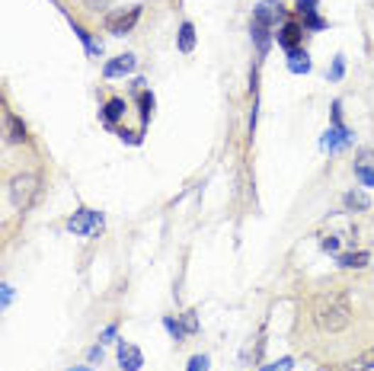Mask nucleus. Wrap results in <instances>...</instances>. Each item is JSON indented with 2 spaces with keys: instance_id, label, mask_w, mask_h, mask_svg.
Instances as JSON below:
<instances>
[{
  "instance_id": "f257e3e1",
  "label": "nucleus",
  "mask_w": 374,
  "mask_h": 371,
  "mask_svg": "<svg viewBox=\"0 0 374 371\" xmlns=\"http://www.w3.org/2000/svg\"><path fill=\"white\" fill-rule=\"evenodd\" d=\"M307 317H310V323L317 326L320 336H339V333H346L355 320L352 294H348L342 285L323 288V291H317L314 301H310Z\"/></svg>"
},
{
  "instance_id": "f03ea898",
  "label": "nucleus",
  "mask_w": 374,
  "mask_h": 371,
  "mask_svg": "<svg viewBox=\"0 0 374 371\" xmlns=\"http://www.w3.org/2000/svg\"><path fill=\"white\" fill-rule=\"evenodd\" d=\"M39 183H42L39 173H16V176L10 179V202L20 211H29L33 202L39 198V189H42Z\"/></svg>"
},
{
  "instance_id": "7ed1b4c3",
  "label": "nucleus",
  "mask_w": 374,
  "mask_h": 371,
  "mask_svg": "<svg viewBox=\"0 0 374 371\" xmlns=\"http://www.w3.org/2000/svg\"><path fill=\"white\" fill-rule=\"evenodd\" d=\"M272 26H275V13H272V6H269V4H259L256 10H253V23H250L253 42H256V51H259V55H265V51H269Z\"/></svg>"
},
{
  "instance_id": "20e7f679",
  "label": "nucleus",
  "mask_w": 374,
  "mask_h": 371,
  "mask_svg": "<svg viewBox=\"0 0 374 371\" xmlns=\"http://www.w3.org/2000/svg\"><path fill=\"white\" fill-rule=\"evenodd\" d=\"M103 227H106L103 215L93 211V208H80V211H74V215L67 217V230H71L74 237H99L103 234Z\"/></svg>"
},
{
  "instance_id": "39448f33",
  "label": "nucleus",
  "mask_w": 374,
  "mask_h": 371,
  "mask_svg": "<svg viewBox=\"0 0 374 371\" xmlns=\"http://www.w3.org/2000/svg\"><path fill=\"white\" fill-rule=\"evenodd\" d=\"M348 141H352V131H348V128L342 125L339 102H333V128H329L326 138H323V147H326V151H339V147H346Z\"/></svg>"
},
{
  "instance_id": "423d86ee",
  "label": "nucleus",
  "mask_w": 374,
  "mask_h": 371,
  "mask_svg": "<svg viewBox=\"0 0 374 371\" xmlns=\"http://www.w3.org/2000/svg\"><path fill=\"white\" fill-rule=\"evenodd\" d=\"M138 19H141V6H128V10L112 13V16L106 19V29H109L112 36H128Z\"/></svg>"
},
{
  "instance_id": "0eeeda50",
  "label": "nucleus",
  "mask_w": 374,
  "mask_h": 371,
  "mask_svg": "<svg viewBox=\"0 0 374 371\" xmlns=\"http://www.w3.org/2000/svg\"><path fill=\"white\" fill-rule=\"evenodd\" d=\"M301 38H304V26L295 23V19H288V23L278 29V45H282L285 51H295L301 48Z\"/></svg>"
},
{
  "instance_id": "6e6552de",
  "label": "nucleus",
  "mask_w": 374,
  "mask_h": 371,
  "mask_svg": "<svg viewBox=\"0 0 374 371\" xmlns=\"http://www.w3.org/2000/svg\"><path fill=\"white\" fill-rule=\"evenodd\" d=\"M4 128H7V144H26V141H29L26 125H23L10 109H4Z\"/></svg>"
},
{
  "instance_id": "1a4fd4ad",
  "label": "nucleus",
  "mask_w": 374,
  "mask_h": 371,
  "mask_svg": "<svg viewBox=\"0 0 374 371\" xmlns=\"http://www.w3.org/2000/svg\"><path fill=\"white\" fill-rule=\"evenodd\" d=\"M119 365H122V371H138L144 365L141 349L131 343H119Z\"/></svg>"
},
{
  "instance_id": "9d476101",
  "label": "nucleus",
  "mask_w": 374,
  "mask_h": 371,
  "mask_svg": "<svg viewBox=\"0 0 374 371\" xmlns=\"http://www.w3.org/2000/svg\"><path fill=\"white\" fill-rule=\"evenodd\" d=\"M135 68H138V58L135 55H119V58H112V61L106 64L103 74L106 77H125V74H131Z\"/></svg>"
},
{
  "instance_id": "9b49d317",
  "label": "nucleus",
  "mask_w": 374,
  "mask_h": 371,
  "mask_svg": "<svg viewBox=\"0 0 374 371\" xmlns=\"http://www.w3.org/2000/svg\"><path fill=\"white\" fill-rule=\"evenodd\" d=\"M288 70L291 74H310V55L304 48L288 51Z\"/></svg>"
},
{
  "instance_id": "f8f14e48",
  "label": "nucleus",
  "mask_w": 374,
  "mask_h": 371,
  "mask_svg": "<svg viewBox=\"0 0 374 371\" xmlns=\"http://www.w3.org/2000/svg\"><path fill=\"white\" fill-rule=\"evenodd\" d=\"M342 205H346V211H368L371 208V198H368L361 189H352V192H346Z\"/></svg>"
},
{
  "instance_id": "ddd939ff",
  "label": "nucleus",
  "mask_w": 374,
  "mask_h": 371,
  "mask_svg": "<svg viewBox=\"0 0 374 371\" xmlns=\"http://www.w3.org/2000/svg\"><path fill=\"white\" fill-rule=\"evenodd\" d=\"M122 115H125V100H119V96H112V100L103 106V119H106V125L112 128L119 119H122Z\"/></svg>"
},
{
  "instance_id": "4468645a",
  "label": "nucleus",
  "mask_w": 374,
  "mask_h": 371,
  "mask_svg": "<svg viewBox=\"0 0 374 371\" xmlns=\"http://www.w3.org/2000/svg\"><path fill=\"white\" fill-rule=\"evenodd\" d=\"M371 262V256L365 249H355V253H339V266L342 269H365Z\"/></svg>"
},
{
  "instance_id": "2eb2a0df",
  "label": "nucleus",
  "mask_w": 374,
  "mask_h": 371,
  "mask_svg": "<svg viewBox=\"0 0 374 371\" xmlns=\"http://www.w3.org/2000/svg\"><path fill=\"white\" fill-rule=\"evenodd\" d=\"M192 48H195V26L182 23L180 26V51H182V55H189Z\"/></svg>"
},
{
  "instance_id": "dca6fc26",
  "label": "nucleus",
  "mask_w": 374,
  "mask_h": 371,
  "mask_svg": "<svg viewBox=\"0 0 374 371\" xmlns=\"http://www.w3.org/2000/svg\"><path fill=\"white\" fill-rule=\"evenodd\" d=\"M163 326H167V333L176 339V343H182L186 339V326H182V320H173V317H163Z\"/></svg>"
},
{
  "instance_id": "f3484780",
  "label": "nucleus",
  "mask_w": 374,
  "mask_h": 371,
  "mask_svg": "<svg viewBox=\"0 0 374 371\" xmlns=\"http://www.w3.org/2000/svg\"><path fill=\"white\" fill-rule=\"evenodd\" d=\"M154 115V93L150 90H141V119L148 122Z\"/></svg>"
},
{
  "instance_id": "a211bd4d",
  "label": "nucleus",
  "mask_w": 374,
  "mask_h": 371,
  "mask_svg": "<svg viewBox=\"0 0 374 371\" xmlns=\"http://www.w3.org/2000/svg\"><path fill=\"white\" fill-rule=\"evenodd\" d=\"M301 26H304V32H307V29H314V32H317V29H326V23H323V19L317 16V13H307Z\"/></svg>"
},
{
  "instance_id": "6ab92c4d",
  "label": "nucleus",
  "mask_w": 374,
  "mask_h": 371,
  "mask_svg": "<svg viewBox=\"0 0 374 371\" xmlns=\"http://www.w3.org/2000/svg\"><path fill=\"white\" fill-rule=\"evenodd\" d=\"M355 176H358L361 186H374V170L371 166H355Z\"/></svg>"
},
{
  "instance_id": "aec40b11",
  "label": "nucleus",
  "mask_w": 374,
  "mask_h": 371,
  "mask_svg": "<svg viewBox=\"0 0 374 371\" xmlns=\"http://www.w3.org/2000/svg\"><path fill=\"white\" fill-rule=\"evenodd\" d=\"M291 368H295V358H288V355H285V358H278V362L265 365L263 371H291Z\"/></svg>"
},
{
  "instance_id": "412c9836",
  "label": "nucleus",
  "mask_w": 374,
  "mask_h": 371,
  "mask_svg": "<svg viewBox=\"0 0 374 371\" xmlns=\"http://www.w3.org/2000/svg\"><path fill=\"white\" fill-rule=\"evenodd\" d=\"M186 371H208V358L205 355H192V358H189Z\"/></svg>"
},
{
  "instance_id": "4be33fe9",
  "label": "nucleus",
  "mask_w": 374,
  "mask_h": 371,
  "mask_svg": "<svg viewBox=\"0 0 374 371\" xmlns=\"http://www.w3.org/2000/svg\"><path fill=\"white\" fill-rule=\"evenodd\" d=\"M320 247L326 249V253H336V249H339V237H336V234H326V237L320 240Z\"/></svg>"
},
{
  "instance_id": "5701e85b",
  "label": "nucleus",
  "mask_w": 374,
  "mask_h": 371,
  "mask_svg": "<svg viewBox=\"0 0 374 371\" xmlns=\"http://www.w3.org/2000/svg\"><path fill=\"white\" fill-rule=\"evenodd\" d=\"M182 326H186V333H195V330H199V320H195V311H186V313H182Z\"/></svg>"
},
{
  "instance_id": "b1692460",
  "label": "nucleus",
  "mask_w": 374,
  "mask_h": 371,
  "mask_svg": "<svg viewBox=\"0 0 374 371\" xmlns=\"http://www.w3.org/2000/svg\"><path fill=\"white\" fill-rule=\"evenodd\" d=\"M317 0H297V13H301V16H307V13H317Z\"/></svg>"
},
{
  "instance_id": "393cba45",
  "label": "nucleus",
  "mask_w": 374,
  "mask_h": 371,
  "mask_svg": "<svg viewBox=\"0 0 374 371\" xmlns=\"http://www.w3.org/2000/svg\"><path fill=\"white\" fill-rule=\"evenodd\" d=\"M342 70H346V64H342V58H336V61H333V70H329V80H339Z\"/></svg>"
},
{
  "instance_id": "a878e982",
  "label": "nucleus",
  "mask_w": 374,
  "mask_h": 371,
  "mask_svg": "<svg viewBox=\"0 0 374 371\" xmlns=\"http://www.w3.org/2000/svg\"><path fill=\"white\" fill-rule=\"evenodd\" d=\"M116 333H119V326H116V323H109L103 333H99V343H112V336H116Z\"/></svg>"
},
{
  "instance_id": "bb28decb",
  "label": "nucleus",
  "mask_w": 374,
  "mask_h": 371,
  "mask_svg": "<svg viewBox=\"0 0 374 371\" xmlns=\"http://www.w3.org/2000/svg\"><path fill=\"white\" fill-rule=\"evenodd\" d=\"M84 6H87V10H106L109 0H84Z\"/></svg>"
},
{
  "instance_id": "cd10ccee",
  "label": "nucleus",
  "mask_w": 374,
  "mask_h": 371,
  "mask_svg": "<svg viewBox=\"0 0 374 371\" xmlns=\"http://www.w3.org/2000/svg\"><path fill=\"white\" fill-rule=\"evenodd\" d=\"M90 362H103V343L90 349Z\"/></svg>"
},
{
  "instance_id": "c85d7f7f",
  "label": "nucleus",
  "mask_w": 374,
  "mask_h": 371,
  "mask_svg": "<svg viewBox=\"0 0 374 371\" xmlns=\"http://www.w3.org/2000/svg\"><path fill=\"white\" fill-rule=\"evenodd\" d=\"M10 298H13V288L4 285V304H10Z\"/></svg>"
},
{
  "instance_id": "c756f323",
  "label": "nucleus",
  "mask_w": 374,
  "mask_h": 371,
  "mask_svg": "<svg viewBox=\"0 0 374 371\" xmlns=\"http://www.w3.org/2000/svg\"><path fill=\"white\" fill-rule=\"evenodd\" d=\"M320 371H339V368H329V365H323V368Z\"/></svg>"
},
{
  "instance_id": "7c9ffc66",
  "label": "nucleus",
  "mask_w": 374,
  "mask_h": 371,
  "mask_svg": "<svg viewBox=\"0 0 374 371\" xmlns=\"http://www.w3.org/2000/svg\"><path fill=\"white\" fill-rule=\"evenodd\" d=\"M74 371H90V368H74Z\"/></svg>"
}]
</instances>
